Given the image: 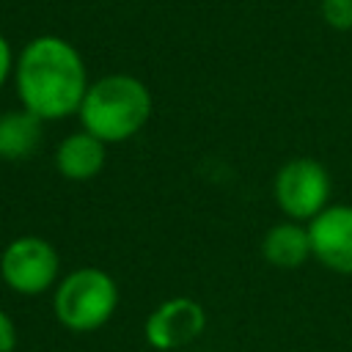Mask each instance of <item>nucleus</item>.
Listing matches in <instances>:
<instances>
[{
	"instance_id": "ddd939ff",
	"label": "nucleus",
	"mask_w": 352,
	"mask_h": 352,
	"mask_svg": "<svg viewBox=\"0 0 352 352\" xmlns=\"http://www.w3.org/2000/svg\"><path fill=\"white\" fill-rule=\"evenodd\" d=\"M11 66H14L11 44H8V38L0 33V88L6 85V80H8V74H11Z\"/></svg>"
},
{
	"instance_id": "f03ea898",
	"label": "nucleus",
	"mask_w": 352,
	"mask_h": 352,
	"mask_svg": "<svg viewBox=\"0 0 352 352\" xmlns=\"http://www.w3.org/2000/svg\"><path fill=\"white\" fill-rule=\"evenodd\" d=\"M82 129L102 143L135 138L151 116V94L132 74H104L88 85L77 110Z\"/></svg>"
},
{
	"instance_id": "20e7f679",
	"label": "nucleus",
	"mask_w": 352,
	"mask_h": 352,
	"mask_svg": "<svg viewBox=\"0 0 352 352\" xmlns=\"http://www.w3.org/2000/svg\"><path fill=\"white\" fill-rule=\"evenodd\" d=\"M60 270L58 250L41 236H16L0 253V278L3 283L25 297L44 294Z\"/></svg>"
},
{
	"instance_id": "9d476101",
	"label": "nucleus",
	"mask_w": 352,
	"mask_h": 352,
	"mask_svg": "<svg viewBox=\"0 0 352 352\" xmlns=\"http://www.w3.org/2000/svg\"><path fill=\"white\" fill-rule=\"evenodd\" d=\"M44 121L30 110H8L0 116V160L22 162L28 160L44 138Z\"/></svg>"
},
{
	"instance_id": "39448f33",
	"label": "nucleus",
	"mask_w": 352,
	"mask_h": 352,
	"mask_svg": "<svg viewBox=\"0 0 352 352\" xmlns=\"http://www.w3.org/2000/svg\"><path fill=\"white\" fill-rule=\"evenodd\" d=\"M330 198V176L311 157L289 160L275 176V204L289 220H314Z\"/></svg>"
},
{
	"instance_id": "423d86ee",
	"label": "nucleus",
	"mask_w": 352,
	"mask_h": 352,
	"mask_svg": "<svg viewBox=\"0 0 352 352\" xmlns=\"http://www.w3.org/2000/svg\"><path fill=\"white\" fill-rule=\"evenodd\" d=\"M206 327V311L192 297H170L160 302L146 319V341L160 352H170L195 341Z\"/></svg>"
},
{
	"instance_id": "f257e3e1",
	"label": "nucleus",
	"mask_w": 352,
	"mask_h": 352,
	"mask_svg": "<svg viewBox=\"0 0 352 352\" xmlns=\"http://www.w3.org/2000/svg\"><path fill=\"white\" fill-rule=\"evenodd\" d=\"M14 82L25 110L41 121L74 116L88 91L80 52L60 36H36L14 63Z\"/></svg>"
},
{
	"instance_id": "1a4fd4ad",
	"label": "nucleus",
	"mask_w": 352,
	"mask_h": 352,
	"mask_svg": "<svg viewBox=\"0 0 352 352\" xmlns=\"http://www.w3.org/2000/svg\"><path fill=\"white\" fill-rule=\"evenodd\" d=\"M261 253H264L267 264H272L278 270H297V267H302L314 256L311 253L308 226H300L297 220L275 223L264 234V239H261Z\"/></svg>"
},
{
	"instance_id": "f8f14e48",
	"label": "nucleus",
	"mask_w": 352,
	"mask_h": 352,
	"mask_svg": "<svg viewBox=\"0 0 352 352\" xmlns=\"http://www.w3.org/2000/svg\"><path fill=\"white\" fill-rule=\"evenodd\" d=\"M16 346V327H14V319L0 311V352H14Z\"/></svg>"
},
{
	"instance_id": "9b49d317",
	"label": "nucleus",
	"mask_w": 352,
	"mask_h": 352,
	"mask_svg": "<svg viewBox=\"0 0 352 352\" xmlns=\"http://www.w3.org/2000/svg\"><path fill=\"white\" fill-rule=\"evenodd\" d=\"M322 19L333 30H352V0H319Z\"/></svg>"
},
{
	"instance_id": "7ed1b4c3",
	"label": "nucleus",
	"mask_w": 352,
	"mask_h": 352,
	"mask_svg": "<svg viewBox=\"0 0 352 352\" xmlns=\"http://www.w3.org/2000/svg\"><path fill=\"white\" fill-rule=\"evenodd\" d=\"M118 305L116 280L99 267H80L69 272L55 289V316L63 327L74 333L99 330Z\"/></svg>"
},
{
	"instance_id": "0eeeda50",
	"label": "nucleus",
	"mask_w": 352,
	"mask_h": 352,
	"mask_svg": "<svg viewBox=\"0 0 352 352\" xmlns=\"http://www.w3.org/2000/svg\"><path fill=\"white\" fill-rule=\"evenodd\" d=\"M308 236L311 253L319 264L333 272L352 275V206H324L314 220H308Z\"/></svg>"
},
{
	"instance_id": "6e6552de",
	"label": "nucleus",
	"mask_w": 352,
	"mask_h": 352,
	"mask_svg": "<svg viewBox=\"0 0 352 352\" xmlns=\"http://www.w3.org/2000/svg\"><path fill=\"white\" fill-rule=\"evenodd\" d=\"M104 146L91 132H72L60 140L55 151V165L69 182H88L104 168Z\"/></svg>"
}]
</instances>
